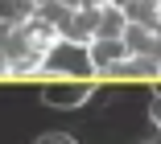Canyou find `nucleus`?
Here are the masks:
<instances>
[{
	"mask_svg": "<svg viewBox=\"0 0 161 144\" xmlns=\"http://www.w3.org/2000/svg\"><path fill=\"white\" fill-rule=\"evenodd\" d=\"M42 74H46V83L50 78H99V74H95V62H91V45L66 41V37L46 54Z\"/></svg>",
	"mask_w": 161,
	"mask_h": 144,
	"instance_id": "obj_1",
	"label": "nucleus"
},
{
	"mask_svg": "<svg viewBox=\"0 0 161 144\" xmlns=\"http://www.w3.org/2000/svg\"><path fill=\"white\" fill-rule=\"evenodd\" d=\"M95 87H99V78H50L42 87V103L54 111H75L95 95Z\"/></svg>",
	"mask_w": 161,
	"mask_h": 144,
	"instance_id": "obj_2",
	"label": "nucleus"
},
{
	"mask_svg": "<svg viewBox=\"0 0 161 144\" xmlns=\"http://www.w3.org/2000/svg\"><path fill=\"white\" fill-rule=\"evenodd\" d=\"M153 78H161V62H153V58H132V54L99 74V83H153Z\"/></svg>",
	"mask_w": 161,
	"mask_h": 144,
	"instance_id": "obj_3",
	"label": "nucleus"
},
{
	"mask_svg": "<svg viewBox=\"0 0 161 144\" xmlns=\"http://www.w3.org/2000/svg\"><path fill=\"white\" fill-rule=\"evenodd\" d=\"M128 58V45L124 37H99V41H91V62H95V74H103V70H112L116 62Z\"/></svg>",
	"mask_w": 161,
	"mask_h": 144,
	"instance_id": "obj_4",
	"label": "nucleus"
},
{
	"mask_svg": "<svg viewBox=\"0 0 161 144\" xmlns=\"http://www.w3.org/2000/svg\"><path fill=\"white\" fill-rule=\"evenodd\" d=\"M66 41H79V45L99 41V8H79L70 29H66Z\"/></svg>",
	"mask_w": 161,
	"mask_h": 144,
	"instance_id": "obj_5",
	"label": "nucleus"
},
{
	"mask_svg": "<svg viewBox=\"0 0 161 144\" xmlns=\"http://www.w3.org/2000/svg\"><path fill=\"white\" fill-rule=\"evenodd\" d=\"M37 8H42L37 0H0V17H4V29L33 21V17H37Z\"/></svg>",
	"mask_w": 161,
	"mask_h": 144,
	"instance_id": "obj_6",
	"label": "nucleus"
},
{
	"mask_svg": "<svg viewBox=\"0 0 161 144\" xmlns=\"http://www.w3.org/2000/svg\"><path fill=\"white\" fill-rule=\"evenodd\" d=\"M128 25H132V21H128L116 4L99 8V37H124V33H128Z\"/></svg>",
	"mask_w": 161,
	"mask_h": 144,
	"instance_id": "obj_7",
	"label": "nucleus"
},
{
	"mask_svg": "<svg viewBox=\"0 0 161 144\" xmlns=\"http://www.w3.org/2000/svg\"><path fill=\"white\" fill-rule=\"evenodd\" d=\"M33 144H79L75 136H66V132H46V136H37Z\"/></svg>",
	"mask_w": 161,
	"mask_h": 144,
	"instance_id": "obj_8",
	"label": "nucleus"
},
{
	"mask_svg": "<svg viewBox=\"0 0 161 144\" xmlns=\"http://www.w3.org/2000/svg\"><path fill=\"white\" fill-rule=\"evenodd\" d=\"M149 120H153V128L161 132V95H153V99H149Z\"/></svg>",
	"mask_w": 161,
	"mask_h": 144,
	"instance_id": "obj_9",
	"label": "nucleus"
},
{
	"mask_svg": "<svg viewBox=\"0 0 161 144\" xmlns=\"http://www.w3.org/2000/svg\"><path fill=\"white\" fill-rule=\"evenodd\" d=\"M112 4H116V8H120L124 17H132V13H136V8L145 4V0H112Z\"/></svg>",
	"mask_w": 161,
	"mask_h": 144,
	"instance_id": "obj_10",
	"label": "nucleus"
},
{
	"mask_svg": "<svg viewBox=\"0 0 161 144\" xmlns=\"http://www.w3.org/2000/svg\"><path fill=\"white\" fill-rule=\"evenodd\" d=\"M112 0H79V8H108Z\"/></svg>",
	"mask_w": 161,
	"mask_h": 144,
	"instance_id": "obj_11",
	"label": "nucleus"
},
{
	"mask_svg": "<svg viewBox=\"0 0 161 144\" xmlns=\"http://www.w3.org/2000/svg\"><path fill=\"white\" fill-rule=\"evenodd\" d=\"M157 33H161V17H157Z\"/></svg>",
	"mask_w": 161,
	"mask_h": 144,
	"instance_id": "obj_12",
	"label": "nucleus"
},
{
	"mask_svg": "<svg viewBox=\"0 0 161 144\" xmlns=\"http://www.w3.org/2000/svg\"><path fill=\"white\" fill-rule=\"evenodd\" d=\"M37 4H50V0H37Z\"/></svg>",
	"mask_w": 161,
	"mask_h": 144,
	"instance_id": "obj_13",
	"label": "nucleus"
}]
</instances>
